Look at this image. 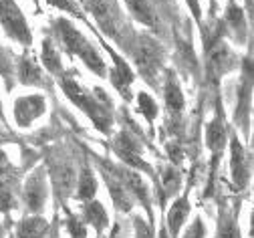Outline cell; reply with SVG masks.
Listing matches in <instances>:
<instances>
[{
	"mask_svg": "<svg viewBox=\"0 0 254 238\" xmlns=\"http://www.w3.org/2000/svg\"><path fill=\"white\" fill-rule=\"evenodd\" d=\"M61 87L67 93V97L73 103H77L101 131L107 133L111 129V111H109V107H105V103L109 105V99L105 97V93L101 89H95V93H87L71 77H63Z\"/></svg>",
	"mask_w": 254,
	"mask_h": 238,
	"instance_id": "cell-1",
	"label": "cell"
},
{
	"mask_svg": "<svg viewBox=\"0 0 254 238\" xmlns=\"http://www.w3.org/2000/svg\"><path fill=\"white\" fill-rule=\"evenodd\" d=\"M57 30L61 35L63 45L67 47V51L71 55H79L83 59V63L89 67L93 73H97L99 77H105V61L101 59V55L93 49V45L81 35V32L65 18H59L57 20Z\"/></svg>",
	"mask_w": 254,
	"mask_h": 238,
	"instance_id": "cell-2",
	"label": "cell"
},
{
	"mask_svg": "<svg viewBox=\"0 0 254 238\" xmlns=\"http://www.w3.org/2000/svg\"><path fill=\"white\" fill-rule=\"evenodd\" d=\"M0 24H2L6 35L10 39L18 41L20 45L28 47L33 43V35H30V30H28L26 18L20 12V8L16 6L14 0H0Z\"/></svg>",
	"mask_w": 254,
	"mask_h": 238,
	"instance_id": "cell-3",
	"label": "cell"
},
{
	"mask_svg": "<svg viewBox=\"0 0 254 238\" xmlns=\"http://www.w3.org/2000/svg\"><path fill=\"white\" fill-rule=\"evenodd\" d=\"M133 55H135V63H137L139 73L149 83H153V77L157 75V69H160L162 59H164L162 47L157 45L153 39H149V37H141Z\"/></svg>",
	"mask_w": 254,
	"mask_h": 238,
	"instance_id": "cell-4",
	"label": "cell"
},
{
	"mask_svg": "<svg viewBox=\"0 0 254 238\" xmlns=\"http://www.w3.org/2000/svg\"><path fill=\"white\" fill-rule=\"evenodd\" d=\"M87 8L93 12V16L97 18V22L107 35L111 37L117 35L121 16H119V8L115 4V0H87Z\"/></svg>",
	"mask_w": 254,
	"mask_h": 238,
	"instance_id": "cell-5",
	"label": "cell"
},
{
	"mask_svg": "<svg viewBox=\"0 0 254 238\" xmlns=\"http://www.w3.org/2000/svg\"><path fill=\"white\" fill-rule=\"evenodd\" d=\"M45 113V97L43 95H26L18 97L14 103V119L20 127H28L37 117Z\"/></svg>",
	"mask_w": 254,
	"mask_h": 238,
	"instance_id": "cell-6",
	"label": "cell"
},
{
	"mask_svg": "<svg viewBox=\"0 0 254 238\" xmlns=\"http://www.w3.org/2000/svg\"><path fill=\"white\" fill-rule=\"evenodd\" d=\"M24 204L30 212H39L43 210V204H45V198H47V186H45V174L41 169L30 176L26 180V186H24Z\"/></svg>",
	"mask_w": 254,
	"mask_h": 238,
	"instance_id": "cell-7",
	"label": "cell"
},
{
	"mask_svg": "<svg viewBox=\"0 0 254 238\" xmlns=\"http://www.w3.org/2000/svg\"><path fill=\"white\" fill-rule=\"evenodd\" d=\"M115 152L117 156L133 167H139V169H149V165L139 158V146L137 142L127 133H119L117 140H115Z\"/></svg>",
	"mask_w": 254,
	"mask_h": 238,
	"instance_id": "cell-8",
	"label": "cell"
},
{
	"mask_svg": "<svg viewBox=\"0 0 254 238\" xmlns=\"http://www.w3.org/2000/svg\"><path fill=\"white\" fill-rule=\"evenodd\" d=\"M105 180H107V186H109V194L115 202L117 208H123V210H129L131 208V198H129V190L125 188V184L121 182L117 169H113V172H105L103 174Z\"/></svg>",
	"mask_w": 254,
	"mask_h": 238,
	"instance_id": "cell-9",
	"label": "cell"
},
{
	"mask_svg": "<svg viewBox=\"0 0 254 238\" xmlns=\"http://www.w3.org/2000/svg\"><path fill=\"white\" fill-rule=\"evenodd\" d=\"M232 178L234 184L242 190L248 182V158L242 150V146L238 144V140H232Z\"/></svg>",
	"mask_w": 254,
	"mask_h": 238,
	"instance_id": "cell-10",
	"label": "cell"
},
{
	"mask_svg": "<svg viewBox=\"0 0 254 238\" xmlns=\"http://www.w3.org/2000/svg\"><path fill=\"white\" fill-rule=\"evenodd\" d=\"M111 57H113V61H115V69H113V85L123 93V97H125V99H131V95H129V85L133 83V73H131L129 67H127V63H125L121 57H117L113 51H111Z\"/></svg>",
	"mask_w": 254,
	"mask_h": 238,
	"instance_id": "cell-11",
	"label": "cell"
},
{
	"mask_svg": "<svg viewBox=\"0 0 254 238\" xmlns=\"http://www.w3.org/2000/svg\"><path fill=\"white\" fill-rule=\"evenodd\" d=\"M53 180H55V188L59 192L61 198H67L73 190V180H75V172H73V167L67 165V163H61L55 167V172H53Z\"/></svg>",
	"mask_w": 254,
	"mask_h": 238,
	"instance_id": "cell-12",
	"label": "cell"
},
{
	"mask_svg": "<svg viewBox=\"0 0 254 238\" xmlns=\"http://www.w3.org/2000/svg\"><path fill=\"white\" fill-rule=\"evenodd\" d=\"M188 212H190L188 198H180V200H176V202H174V206L170 208V214H168V226H170V232H172L174 238L180 234V228L184 226Z\"/></svg>",
	"mask_w": 254,
	"mask_h": 238,
	"instance_id": "cell-13",
	"label": "cell"
},
{
	"mask_svg": "<svg viewBox=\"0 0 254 238\" xmlns=\"http://www.w3.org/2000/svg\"><path fill=\"white\" fill-rule=\"evenodd\" d=\"M18 77H20V83L24 85H43V73L39 69V65L28 57H22L18 63Z\"/></svg>",
	"mask_w": 254,
	"mask_h": 238,
	"instance_id": "cell-14",
	"label": "cell"
},
{
	"mask_svg": "<svg viewBox=\"0 0 254 238\" xmlns=\"http://www.w3.org/2000/svg\"><path fill=\"white\" fill-rule=\"evenodd\" d=\"M125 4L129 6L131 14L139 22H143L149 28H157V18H155V14H153V10H151L147 0H125Z\"/></svg>",
	"mask_w": 254,
	"mask_h": 238,
	"instance_id": "cell-15",
	"label": "cell"
},
{
	"mask_svg": "<svg viewBox=\"0 0 254 238\" xmlns=\"http://www.w3.org/2000/svg\"><path fill=\"white\" fill-rule=\"evenodd\" d=\"M83 214H85V222H89L99 234L103 232V228L107 226V212L99 202H87L83 208Z\"/></svg>",
	"mask_w": 254,
	"mask_h": 238,
	"instance_id": "cell-16",
	"label": "cell"
},
{
	"mask_svg": "<svg viewBox=\"0 0 254 238\" xmlns=\"http://www.w3.org/2000/svg\"><path fill=\"white\" fill-rule=\"evenodd\" d=\"M47 232H49V222L39 216L26 218L18 226V238H43Z\"/></svg>",
	"mask_w": 254,
	"mask_h": 238,
	"instance_id": "cell-17",
	"label": "cell"
},
{
	"mask_svg": "<svg viewBox=\"0 0 254 238\" xmlns=\"http://www.w3.org/2000/svg\"><path fill=\"white\" fill-rule=\"evenodd\" d=\"M166 103L172 113H180L184 109V95H182V89H180L174 73H170L168 81H166Z\"/></svg>",
	"mask_w": 254,
	"mask_h": 238,
	"instance_id": "cell-18",
	"label": "cell"
},
{
	"mask_svg": "<svg viewBox=\"0 0 254 238\" xmlns=\"http://www.w3.org/2000/svg\"><path fill=\"white\" fill-rule=\"evenodd\" d=\"M206 142H208V148L216 154L222 152V148H224V142H226V129H224V123H222L220 117H216L210 127H208V133H206Z\"/></svg>",
	"mask_w": 254,
	"mask_h": 238,
	"instance_id": "cell-19",
	"label": "cell"
},
{
	"mask_svg": "<svg viewBox=\"0 0 254 238\" xmlns=\"http://www.w3.org/2000/svg\"><path fill=\"white\" fill-rule=\"evenodd\" d=\"M41 59H43V65L47 67V69H49L53 75H59V73H61V69H63V67H61V59H59L57 47L53 45V41H51V39H45Z\"/></svg>",
	"mask_w": 254,
	"mask_h": 238,
	"instance_id": "cell-20",
	"label": "cell"
},
{
	"mask_svg": "<svg viewBox=\"0 0 254 238\" xmlns=\"http://www.w3.org/2000/svg\"><path fill=\"white\" fill-rule=\"evenodd\" d=\"M226 20H228V24H230V28H234L236 32H238V39L242 41L244 39V35H246V24H244V14H242V10L232 2H228V8H226Z\"/></svg>",
	"mask_w": 254,
	"mask_h": 238,
	"instance_id": "cell-21",
	"label": "cell"
},
{
	"mask_svg": "<svg viewBox=\"0 0 254 238\" xmlns=\"http://www.w3.org/2000/svg\"><path fill=\"white\" fill-rule=\"evenodd\" d=\"M218 238H240V232H238L234 218L226 212H222L220 222H218Z\"/></svg>",
	"mask_w": 254,
	"mask_h": 238,
	"instance_id": "cell-22",
	"label": "cell"
},
{
	"mask_svg": "<svg viewBox=\"0 0 254 238\" xmlns=\"http://www.w3.org/2000/svg\"><path fill=\"white\" fill-rule=\"evenodd\" d=\"M137 109H139V113H141L149 123L157 117V105H155V101H153L145 91H141V93L137 95Z\"/></svg>",
	"mask_w": 254,
	"mask_h": 238,
	"instance_id": "cell-23",
	"label": "cell"
},
{
	"mask_svg": "<svg viewBox=\"0 0 254 238\" xmlns=\"http://www.w3.org/2000/svg\"><path fill=\"white\" fill-rule=\"evenodd\" d=\"M95 190H97V184H95V178L91 174V169H83V174H81V180H79V198L81 200H89L95 196Z\"/></svg>",
	"mask_w": 254,
	"mask_h": 238,
	"instance_id": "cell-24",
	"label": "cell"
},
{
	"mask_svg": "<svg viewBox=\"0 0 254 238\" xmlns=\"http://www.w3.org/2000/svg\"><path fill=\"white\" fill-rule=\"evenodd\" d=\"M180 174L176 172V169H172V167H166L164 172H162V182H164V190L168 192V194H176L178 192V188H180Z\"/></svg>",
	"mask_w": 254,
	"mask_h": 238,
	"instance_id": "cell-25",
	"label": "cell"
},
{
	"mask_svg": "<svg viewBox=\"0 0 254 238\" xmlns=\"http://www.w3.org/2000/svg\"><path fill=\"white\" fill-rule=\"evenodd\" d=\"M14 206V196L8 184H0V212H8Z\"/></svg>",
	"mask_w": 254,
	"mask_h": 238,
	"instance_id": "cell-26",
	"label": "cell"
},
{
	"mask_svg": "<svg viewBox=\"0 0 254 238\" xmlns=\"http://www.w3.org/2000/svg\"><path fill=\"white\" fill-rule=\"evenodd\" d=\"M0 75H2L6 87H10V79H12V69H10V61H8V55L6 51L0 47Z\"/></svg>",
	"mask_w": 254,
	"mask_h": 238,
	"instance_id": "cell-27",
	"label": "cell"
},
{
	"mask_svg": "<svg viewBox=\"0 0 254 238\" xmlns=\"http://www.w3.org/2000/svg\"><path fill=\"white\" fill-rule=\"evenodd\" d=\"M69 230H71L73 238H85L87 236V228L77 216H69Z\"/></svg>",
	"mask_w": 254,
	"mask_h": 238,
	"instance_id": "cell-28",
	"label": "cell"
},
{
	"mask_svg": "<svg viewBox=\"0 0 254 238\" xmlns=\"http://www.w3.org/2000/svg\"><path fill=\"white\" fill-rule=\"evenodd\" d=\"M47 2L53 4V6H57V8H61V10H67V12H73V14L79 16V8L75 6L73 0H47Z\"/></svg>",
	"mask_w": 254,
	"mask_h": 238,
	"instance_id": "cell-29",
	"label": "cell"
},
{
	"mask_svg": "<svg viewBox=\"0 0 254 238\" xmlns=\"http://www.w3.org/2000/svg\"><path fill=\"white\" fill-rule=\"evenodd\" d=\"M186 238H204V224H202V220H200V218L188 228Z\"/></svg>",
	"mask_w": 254,
	"mask_h": 238,
	"instance_id": "cell-30",
	"label": "cell"
},
{
	"mask_svg": "<svg viewBox=\"0 0 254 238\" xmlns=\"http://www.w3.org/2000/svg\"><path fill=\"white\" fill-rule=\"evenodd\" d=\"M133 222H135V238H151V230L141 218H135Z\"/></svg>",
	"mask_w": 254,
	"mask_h": 238,
	"instance_id": "cell-31",
	"label": "cell"
},
{
	"mask_svg": "<svg viewBox=\"0 0 254 238\" xmlns=\"http://www.w3.org/2000/svg\"><path fill=\"white\" fill-rule=\"evenodd\" d=\"M8 169H10V163H8V158H6V154L0 150V178L2 176H6L8 174Z\"/></svg>",
	"mask_w": 254,
	"mask_h": 238,
	"instance_id": "cell-32",
	"label": "cell"
},
{
	"mask_svg": "<svg viewBox=\"0 0 254 238\" xmlns=\"http://www.w3.org/2000/svg\"><path fill=\"white\" fill-rule=\"evenodd\" d=\"M190 2V6H192V10H194V16L200 20V6H198V0H188Z\"/></svg>",
	"mask_w": 254,
	"mask_h": 238,
	"instance_id": "cell-33",
	"label": "cell"
},
{
	"mask_svg": "<svg viewBox=\"0 0 254 238\" xmlns=\"http://www.w3.org/2000/svg\"><path fill=\"white\" fill-rule=\"evenodd\" d=\"M0 119H4V113H2V103H0Z\"/></svg>",
	"mask_w": 254,
	"mask_h": 238,
	"instance_id": "cell-34",
	"label": "cell"
},
{
	"mask_svg": "<svg viewBox=\"0 0 254 238\" xmlns=\"http://www.w3.org/2000/svg\"><path fill=\"white\" fill-rule=\"evenodd\" d=\"M246 6H248V8H252V0H246Z\"/></svg>",
	"mask_w": 254,
	"mask_h": 238,
	"instance_id": "cell-35",
	"label": "cell"
},
{
	"mask_svg": "<svg viewBox=\"0 0 254 238\" xmlns=\"http://www.w3.org/2000/svg\"><path fill=\"white\" fill-rule=\"evenodd\" d=\"M0 234H2V228H0Z\"/></svg>",
	"mask_w": 254,
	"mask_h": 238,
	"instance_id": "cell-36",
	"label": "cell"
}]
</instances>
